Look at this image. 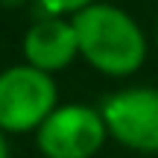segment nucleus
<instances>
[{
  "label": "nucleus",
  "instance_id": "obj_1",
  "mask_svg": "<svg viewBox=\"0 0 158 158\" xmlns=\"http://www.w3.org/2000/svg\"><path fill=\"white\" fill-rule=\"evenodd\" d=\"M79 56L106 76H129L147 59V38L129 12L91 3L73 15Z\"/></svg>",
  "mask_w": 158,
  "mask_h": 158
},
{
  "label": "nucleus",
  "instance_id": "obj_2",
  "mask_svg": "<svg viewBox=\"0 0 158 158\" xmlns=\"http://www.w3.org/2000/svg\"><path fill=\"white\" fill-rule=\"evenodd\" d=\"M56 108V82L35 64H15L0 73V129L32 132Z\"/></svg>",
  "mask_w": 158,
  "mask_h": 158
},
{
  "label": "nucleus",
  "instance_id": "obj_3",
  "mask_svg": "<svg viewBox=\"0 0 158 158\" xmlns=\"http://www.w3.org/2000/svg\"><path fill=\"white\" fill-rule=\"evenodd\" d=\"M108 135V126L102 120V111L91 106H56L47 120L35 129L44 158H91L102 147Z\"/></svg>",
  "mask_w": 158,
  "mask_h": 158
},
{
  "label": "nucleus",
  "instance_id": "obj_4",
  "mask_svg": "<svg viewBox=\"0 0 158 158\" xmlns=\"http://www.w3.org/2000/svg\"><path fill=\"white\" fill-rule=\"evenodd\" d=\"M108 135L138 152H158V88H129L102 102Z\"/></svg>",
  "mask_w": 158,
  "mask_h": 158
},
{
  "label": "nucleus",
  "instance_id": "obj_5",
  "mask_svg": "<svg viewBox=\"0 0 158 158\" xmlns=\"http://www.w3.org/2000/svg\"><path fill=\"white\" fill-rule=\"evenodd\" d=\"M76 56H79L76 27L73 21H62V15L35 21L23 35V59L47 73L64 70Z\"/></svg>",
  "mask_w": 158,
  "mask_h": 158
},
{
  "label": "nucleus",
  "instance_id": "obj_6",
  "mask_svg": "<svg viewBox=\"0 0 158 158\" xmlns=\"http://www.w3.org/2000/svg\"><path fill=\"white\" fill-rule=\"evenodd\" d=\"M41 3H44V9L50 15H76L85 6L97 3V0H41Z\"/></svg>",
  "mask_w": 158,
  "mask_h": 158
},
{
  "label": "nucleus",
  "instance_id": "obj_7",
  "mask_svg": "<svg viewBox=\"0 0 158 158\" xmlns=\"http://www.w3.org/2000/svg\"><path fill=\"white\" fill-rule=\"evenodd\" d=\"M0 158H9V147H6V138H3V129H0Z\"/></svg>",
  "mask_w": 158,
  "mask_h": 158
}]
</instances>
